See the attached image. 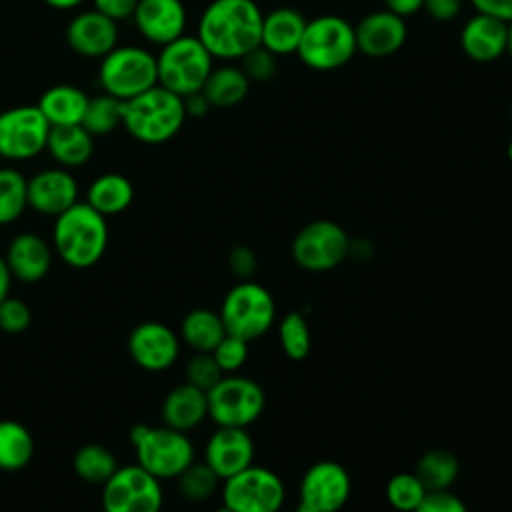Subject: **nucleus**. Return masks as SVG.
Segmentation results:
<instances>
[{"mask_svg":"<svg viewBox=\"0 0 512 512\" xmlns=\"http://www.w3.org/2000/svg\"><path fill=\"white\" fill-rule=\"evenodd\" d=\"M52 248L70 268L86 270L96 266L108 248L106 216L78 200L54 218Z\"/></svg>","mask_w":512,"mask_h":512,"instance_id":"nucleus-2","label":"nucleus"},{"mask_svg":"<svg viewBox=\"0 0 512 512\" xmlns=\"http://www.w3.org/2000/svg\"><path fill=\"white\" fill-rule=\"evenodd\" d=\"M122 112H124V102L102 92L94 98H88L82 126L94 138L106 136V134L114 132L118 126H122Z\"/></svg>","mask_w":512,"mask_h":512,"instance_id":"nucleus-34","label":"nucleus"},{"mask_svg":"<svg viewBox=\"0 0 512 512\" xmlns=\"http://www.w3.org/2000/svg\"><path fill=\"white\" fill-rule=\"evenodd\" d=\"M224 336L226 328L220 312L210 308H194L182 318L180 340L194 352H212Z\"/></svg>","mask_w":512,"mask_h":512,"instance_id":"nucleus-29","label":"nucleus"},{"mask_svg":"<svg viewBox=\"0 0 512 512\" xmlns=\"http://www.w3.org/2000/svg\"><path fill=\"white\" fill-rule=\"evenodd\" d=\"M186 382L208 392L212 386H216L224 372L220 370V366L216 364L212 352H196L188 362H186Z\"/></svg>","mask_w":512,"mask_h":512,"instance_id":"nucleus-39","label":"nucleus"},{"mask_svg":"<svg viewBox=\"0 0 512 512\" xmlns=\"http://www.w3.org/2000/svg\"><path fill=\"white\" fill-rule=\"evenodd\" d=\"M220 318L226 334L252 342L272 328L276 304L262 284L242 280L226 292L220 306Z\"/></svg>","mask_w":512,"mask_h":512,"instance_id":"nucleus-8","label":"nucleus"},{"mask_svg":"<svg viewBox=\"0 0 512 512\" xmlns=\"http://www.w3.org/2000/svg\"><path fill=\"white\" fill-rule=\"evenodd\" d=\"M254 452V440L246 428L218 426L204 446V462L220 480H226L252 466Z\"/></svg>","mask_w":512,"mask_h":512,"instance_id":"nucleus-18","label":"nucleus"},{"mask_svg":"<svg viewBox=\"0 0 512 512\" xmlns=\"http://www.w3.org/2000/svg\"><path fill=\"white\" fill-rule=\"evenodd\" d=\"M278 340L290 360H304L312 348V336L306 318L300 312H288L278 326Z\"/></svg>","mask_w":512,"mask_h":512,"instance_id":"nucleus-35","label":"nucleus"},{"mask_svg":"<svg viewBox=\"0 0 512 512\" xmlns=\"http://www.w3.org/2000/svg\"><path fill=\"white\" fill-rule=\"evenodd\" d=\"M132 22L146 42L162 48L186 34L188 14L182 0H138Z\"/></svg>","mask_w":512,"mask_h":512,"instance_id":"nucleus-17","label":"nucleus"},{"mask_svg":"<svg viewBox=\"0 0 512 512\" xmlns=\"http://www.w3.org/2000/svg\"><path fill=\"white\" fill-rule=\"evenodd\" d=\"M242 72L250 80V84H266L274 80L278 72V56L268 52L264 46H256L246 56L238 60Z\"/></svg>","mask_w":512,"mask_h":512,"instance_id":"nucleus-38","label":"nucleus"},{"mask_svg":"<svg viewBox=\"0 0 512 512\" xmlns=\"http://www.w3.org/2000/svg\"><path fill=\"white\" fill-rule=\"evenodd\" d=\"M118 466L116 454L96 442L80 446L72 458L74 474L88 484H104L118 470Z\"/></svg>","mask_w":512,"mask_h":512,"instance_id":"nucleus-32","label":"nucleus"},{"mask_svg":"<svg viewBox=\"0 0 512 512\" xmlns=\"http://www.w3.org/2000/svg\"><path fill=\"white\" fill-rule=\"evenodd\" d=\"M414 512H468L466 504L460 496L450 490H434L426 492L422 502Z\"/></svg>","mask_w":512,"mask_h":512,"instance_id":"nucleus-42","label":"nucleus"},{"mask_svg":"<svg viewBox=\"0 0 512 512\" xmlns=\"http://www.w3.org/2000/svg\"><path fill=\"white\" fill-rule=\"evenodd\" d=\"M250 86L252 84L242 68L228 62L212 68L208 80L202 86V94L208 98L212 108H232L246 100Z\"/></svg>","mask_w":512,"mask_h":512,"instance_id":"nucleus-28","label":"nucleus"},{"mask_svg":"<svg viewBox=\"0 0 512 512\" xmlns=\"http://www.w3.org/2000/svg\"><path fill=\"white\" fill-rule=\"evenodd\" d=\"M160 416L166 426L188 432L208 418V396L204 390L182 382L164 396Z\"/></svg>","mask_w":512,"mask_h":512,"instance_id":"nucleus-24","label":"nucleus"},{"mask_svg":"<svg viewBox=\"0 0 512 512\" xmlns=\"http://www.w3.org/2000/svg\"><path fill=\"white\" fill-rule=\"evenodd\" d=\"M510 124H512V102H510Z\"/></svg>","mask_w":512,"mask_h":512,"instance_id":"nucleus-55","label":"nucleus"},{"mask_svg":"<svg viewBox=\"0 0 512 512\" xmlns=\"http://www.w3.org/2000/svg\"><path fill=\"white\" fill-rule=\"evenodd\" d=\"M176 480H178L180 494L190 502L208 500L218 490V484H220L218 474L206 462H192L180 472Z\"/></svg>","mask_w":512,"mask_h":512,"instance_id":"nucleus-36","label":"nucleus"},{"mask_svg":"<svg viewBox=\"0 0 512 512\" xmlns=\"http://www.w3.org/2000/svg\"><path fill=\"white\" fill-rule=\"evenodd\" d=\"M12 280H14V278H12V274H10V268H8L6 260H4V256H0V302L10 296Z\"/></svg>","mask_w":512,"mask_h":512,"instance_id":"nucleus-49","label":"nucleus"},{"mask_svg":"<svg viewBox=\"0 0 512 512\" xmlns=\"http://www.w3.org/2000/svg\"><path fill=\"white\" fill-rule=\"evenodd\" d=\"M508 22L474 12L460 28V48L472 62L488 64L506 54Z\"/></svg>","mask_w":512,"mask_h":512,"instance_id":"nucleus-21","label":"nucleus"},{"mask_svg":"<svg viewBox=\"0 0 512 512\" xmlns=\"http://www.w3.org/2000/svg\"><path fill=\"white\" fill-rule=\"evenodd\" d=\"M88 94L74 84H54L42 92L36 106L50 126L82 124Z\"/></svg>","mask_w":512,"mask_h":512,"instance_id":"nucleus-26","label":"nucleus"},{"mask_svg":"<svg viewBox=\"0 0 512 512\" xmlns=\"http://www.w3.org/2000/svg\"><path fill=\"white\" fill-rule=\"evenodd\" d=\"M4 260L12 278L22 284H34L50 272L54 248L36 232H20L10 240Z\"/></svg>","mask_w":512,"mask_h":512,"instance_id":"nucleus-22","label":"nucleus"},{"mask_svg":"<svg viewBox=\"0 0 512 512\" xmlns=\"http://www.w3.org/2000/svg\"><path fill=\"white\" fill-rule=\"evenodd\" d=\"M78 202V182L62 166L44 168L28 178V208L56 218Z\"/></svg>","mask_w":512,"mask_h":512,"instance_id":"nucleus-19","label":"nucleus"},{"mask_svg":"<svg viewBox=\"0 0 512 512\" xmlns=\"http://www.w3.org/2000/svg\"><path fill=\"white\" fill-rule=\"evenodd\" d=\"M42 2L54 10H74L82 6L86 0H42Z\"/></svg>","mask_w":512,"mask_h":512,"instance_id":"nucleus-50","label":"nucleus"},{"mask_svg":"<svg viewBox=\"0 0 512 512\" xmlns=\"http://www.w3.org/2000/svg\"><path fill=\"white\" fill-rule=\"evenodd\" d=\"M184 100V110H186V116H190V118H202V116H206L208 112H210V102H208V98L202 94V90L200 92H194V94H190V96H184L182 98Z\"/></svg>","mask_w":512,"mask_h":512,"instance_id":"nucleus-47","label":"nucleus"},{"mask_svg":"<svg viewBox=\"0 0 512 512\" xmlns=\"http://www.w3.org/2000/svg\"><path fill=\"white\" fill-rule=\"evenodd\" d=\"M426 492L414 472H398L386 484V500L398 512H414Z\"/></svg>","mask_w":512,"mask_h":512,"instance_id":"nucleus-37","label":"nucleus"},{"mask_svg":"<svg viewBox=\"0 0 512 512\" xmlns=\"http://www.w3.org/2000/svg\"><path fill=\"white\" fill-rule=\"evenodd\" d=\"M286 500L282 478L264 466H248L224 480L222 504L232 512H278Z\"/></svg>","mask_w":512,"mask_h":512,"instance_id":"nucleus-10","label":"nucleus"},{"mask_svg":"<svg viewBox=\"0 0 512 512\" xmlns=\"http://www.w3.org/2000/svg\"><path fill=\"white\" fill-rule=\"evenodd\" d=\"M506 54L512 60V20L508 22V38H506Z\"/></svg>","mask_w":512,"mask_h":512,"instance_id":"nucleus-51","label":"nucleus"},{"mask_svg":"<svg viewBox=\"0 0 512 512\" xmlns=\"http://www.w3.org/2000/svg\"><path fill=\"white\" fill-rule=\"evenodd\" d=\"M184 100L156 84L124 102L122 128L142 144H164L172 140L186 122Z\"/></svg>","mask_w":512,"mask_h":512,"instance_id":"nucleus-3","label":"nucleus"},{"mask_svg":"<svg viewBox=\"0 0 512 512\" xmlns=\"http://www.w3.org/2000/svg\"><path fill=\"white\" fill-rule=\"evenodd\" d=\"M474 12L498 18L502 22L512 20V0H468Z\"/></svg>","mask_w":512,"mask_h":512,"instance_id":"nucleus-46","label":"nucleus"},{"mask_svg":"<svg viewBox=\"0 0 512 512\" xmlns=\"http://www.w3.org/2000/svg\"><path fill=\"white\" fill-rule=\"evenodd\" d=\"M66 42L74 54L100 60L118 46V22L94 8L78 12L66 26Z\"/></svg>","mask_w":512,"mask_h":512,"instance_id":"nucleus-20","label":"nucleus"},{"mask_svg":"<svg viewBox=\"0 0 512 512\" xmlns=\"http://www.w3.org/2000/svg\"><path fill=\"white\" fill-rule=\"evenodd\" d=\"M212 68L214 58L196 38V34H182L180 38L162 46L156 54L158 84L180 98L200 92Z\"/></svg>","mask_w":512,"mask_h":512,"instance_id":"nucleus-6","label":"nucleus"},{"mask_svg":"<svg viewBox=\"0 0 512 512\" xmlns=\"http://www.w3.org/2000/svg\"><path fill=\"white\" fill-rule=\"evenodd\" d=\"M206 396L208 418H212L216 426L248 428L266 408L264 388L246 376L224 374L222 380L206 392Z\"/></svg>","mask_w":512,"mask_h":512,"instance_id":"nucleus-9","label":"nucleus"},{"mask_svg":"<svg viewBox=\"0 0 512 512\" xmlns=\"http://www.w3.org/2000/svg\"><path fill=\"white\" fill-rule=\"evenodd\" d=\"M422 6H424V0H384V8L398 14L404 20L418 14Z\"/></svg>","mask_w":512,"mask_h":512,"instance_id":"nucleus-48","label":"nucleus"},{"mask_svg":"<svg viewBox=\"0 0 512 512\" xmlns=\"http://www.w3.org/2000/svg\"><path fill=\"white\" fill-rule=\"evenodd\" d=\"M228 268L236 278L248 280L256 270V256H254L252 248L242 246V244L234 246L228 252Z\"/></svg>","mask_w":512,"mask_h":512,"instance_id":"nucleus-43","label":"nucleus"},{"mask_svg":"<svg viewBox=\"0 0 512 512\" xmlns=\"http://www.w3.org/2000/svg\"><path fill=\"white\" fill-rule=\"evenodd\" d=\"M462 4H464V0H424L422 10L434 22L444 24V22H452L460 14Z\"/></svg>","mask_w":512,"mask_h":512,"instance_id":"nucleus-45","label":"nucleus"},{"mask_svg":"<svg viewBox=\"0 0 512 512\" xmlns=\"http://www.w3.org/2000/svg\"><path fill=\"white\" fill-rule=\"evenodd\" d=\"M216 512H232V510H230V508H226V506H222V508H218Z\"/></svg>","mask_w":512,"mask_h":512,"instance_id":"nucleus-54","label":"nucleus"},{"mask_svg":"<svg viewBox=\"0 0 512 512\" xmlns=\"http://www.w3.org/2000/svg\"><path fill=\"white\" fill-rule=\"evenodd\" d=\"M130 440L136 452V464L160 482L178 478L180 472L194 462V446L186 432L166 424H134L130 428Z\"/></svg>","mask_w":512,"mask_h":512,"instance_id":"nucleus-5","label":"nucleus"},{"mask_svg":"<svg viewBox=\"0 0 512 512\" xmlns=\"http://www.w3.org/2000/svg\"><path fill=\"white\" fill-rule=\"evenodd\" d=\"M98 84L104 94L122 102L158 84L156 54L144 46L124 44L112 48L98 64Z\"/></svg>","mask_w":512,"mask_h":512,"instance_id":"nucleus-7","label":"nucleus"},{"mask_svg":"<svg viewBox=\"0 0 512 512\" xmlns=\"http://www.w3.org/2000/svg\"><path fill=\"white\" fill-rule=\"evenodd\" d=\"M132 200H134V186L128 180V176L118 172H106L88 184L84 202L108 218L128 210Z\"/></svg>","mask_w":512,"mask_h":512,"instance_id":"nucleus-27","label":"nucleus"},{"mask_svg":"<svg viewBox=\"0 0 512 512\" xmlns=\"http://www.w3.org/2000/svg\"><path fill=\"white\" fill-rule=\"evenodd\" d=\"M46 152L66 170L84 166L94 154V136L82 124L50 126Z\"/></svg>","mask_w":512,"mask_h":512,"instance_id":"nucleus-25","label":"nucleus"},{"mask_svg":"<svg viewBox=\"0 0 512 512\" xmlns=\"http://www.w3.org/2000/svg\"><path fill=\"white\" fill-rule=\"evenodd\" d=\"M126 348L136 366L146 372H162L178 360L180 336L162 322L146 320L130 330Z\"/></svg>","mask_w":512,"mask_h":512,"instance_id":"nucleus-15","label":"nucleus"},{"mask_svg":"<svg viewBox=\"0 0 512 512\" xmlns=\"http://www.w3.org/2000/svg\"><path fill=\"white\" fill-rule=\"evenodd\" d=\"M32 322L30 306L20 298H4L0 302V330L6 334H22Z\"/></svg>","mask_w":512,"mask_h":512,"instance_id":"nucleus-41","label":"nucleus"},{"mask_svg":"<svg viewBox=\"0 0 512 512\" xmlns=\"http://www.w3.org/2000/svg\"><path fill=\"white\" fill-rule=\"evenodd\" d=\"M306 22L304 14L290 6H278L266 12L262 18L260 46L278 58L296 54Z\"/></svg>","mask_w":512,"mask_h":512,"instance_id":"nucleus-23","label":"nucleus"},{"mask_svg":"<svg viewBox=\"0 0 512 512\" xmlns=\"http://www.w3.org/2000/svg\"><path fill=\"white\" fill-rule=\"evenodd\" d=\"M354 36L360 54L368 58H388L406 44L408 24L386 8L372 10L354 24Z\"/></svg>","mask_w":512,"mask_h":512,"instance_id":"nucleus-16","label":"nucleus"},{"mask_svg":"<svg viewBox=\"0 0 512 512\" xmlns=\"http://www.w3.org/2000/svg\"><path fill=\"white\" fill-rule=\"evenodd\" d=\"M352 492L348 470L334 460L314 462L300 480V504L310 512H338Z\"/></svg>","mask_w":512,"mask_h":512,"instance_id":"nucleus-14","label":"nucleus"},{"mask_svg":"<svg viewBox=\"0 0 512 512\" xmlns=\"http://www.w3.org/2000/svg\"><path fill=\"white\" fill-rule=\"evenodd\" d=\"M34 456L32 432L18 420H0V470L18 472Z\"/></svg>","mask_w":512,"mask_h":512,"instance_id":"nucleus-30","label":"nucleus"},{"mask_svg":"<svg viewBox=\"0 0 512 512\" xmlns=\"http://www.w3.org/2000/svg\"><path fill=\"white\" fill-rule=\"evenodd\" d=\"M290 250L300 268L326 272L348 256L350 238L346 230L332 220H312L296 232Z\"/></svg>","mask_w":512,"mask_h":512,"instance_id":"nucleus-12","label":"nucleus"},{"mask_svg":"<svg viewBox=\"0 0 512 512\" xmlns=\"http://www.w3.org/2000/svg\"><path fill=\"white\" fill-rule=\"evenodd\" d=\"M28 208V178L12 168H0V226L16 222Z\"/></svg>","mask_w":512,"mask_h":512,"instance_id":"nucleus-33","label":"nucleus"},{"mask_svg":"<svg viewBox=\"0 0 512 512\" xmlns=\"http://www.w3.org/2000/svg\"><path fill=\"white\" fill-rule=\"evenodd\" d=\"M262 18L256 0H212L198 18L196 38L214 60L234 62L260 46Z\"/></svg>","mask_w":512,"mask_h":512,"instance_id":"nucleus-1","label":"nucleus"},{"mask_svg":"<svg viewBox=\"0 0 512 512\" xmlns=\"http://www.w3.org/2000/svg\"><path fill=\"white\" fill-rule=\"evenodd\" d=\"M248 344L250 342H246L238 336H232V334H226L218 342V346L212 350V356L224 374H234L246 364Z\"/></svg>","mask_w":512,"mask_h":512,"instance_id":"nucleus-40","label":"nucleus"},{"mask_svg":"<svg viewBox=\"0 0 512 512\" xmlns=\"http://www.w3.org/2000/svg\"><path fill=\"white\" fill-rule=\"evenodd\" d=\"M354 26L338 14H320L306 22L296 56L314 72H332L346 66L356 54Z\"/></svg>","mask_w":512,"mask_h":512,"instance_id":"nucleus-4","label":"nucleus"},{"mask_svg":"<svg viewBox=\"0 0 512 512\" xmlns=\"http://www.w3.org/2000/svg\"><path fill=\"white\" fill-rule=\"evenodd\" d=\"M506 156H508V160L512 162V138H510V142H508V146H506Z\"/></svg>","mask_w":512,"mask_h":512,"instance_id":"nucleus-52","label":"nucleus"},{"mask_svg":"<svg viewBox=\"0 0 512 512\" xmlns=\"http://www.w3.org/2000/svg\"><path fill=\"white\" fill-rule=\"evenodd\" d=\"M292 512H310V510H308V508H304L302 504H298V508H296V510H292Z\"/></svg>","mask_w":512,"mask_h":512,"instance_id":"nucleus-53","label":"nucleus"},{"mask_svg":"<svg viewBox=\"0 0 512 512\" xmlns=\"http://www.w3.org/2000/svg\"><path fill=\"white\" fill-rule=\"evenodd\" d=\"M138 0H92V8L114 22L132 18Z\"/></svg>","mask_w":512,"mask_h":512,"instance_id":"nucleus-44","label":"nucleus"},{"mask_svg":"<svg viewBox=\"0 0 512 512\" xmlns=\"http://www.w3.org/2000/svg\"><path fill=\"white\" fill-rule=\"evenodd\" d=\"M50 124L36 104L12 106L0 112V158L24 162L46 150Z\"/></svg>","mask_w":512,"mask_h":512,"instance_id":"nucleus-13","label":"nucleus"},{"mask_svg":"<svg viewBox=\"0 0 512 512\" xmlns=\"http://www.w3.org/2000/svg\"><path fill=\"white\" fill-rule=\"evenodd\" d=\"M162 502L160 480L138 464L118 466L102 484L104 512H160Z\"/></svg>","mask_w":512,"mask_h":512,"instance_id":"nucleus-11","label":"nucleus"},{"mask_svg":"<svg viewBox=\"0 0 512 512\" xmlns=\"http://www.w3.org/2000/svg\"><path fill=\"white\" fill-rule=\"evenodd\" d=\"M414 474L428 492L450 490L460 474V462L454 452L446 448H432L418 458Z\"/></svg>","mask_w":512,"mask_h":512,"instance_id":"nucleus-31","label":"nucleus"}]
</instances>
